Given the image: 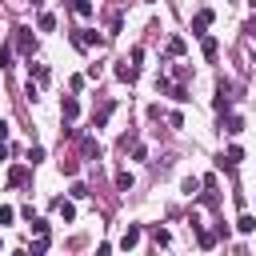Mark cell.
<instances>
[{
	"label": "cell",
	"instance_id": "cell-9",
	"mask_svg": "<svg viewBox=\"0 0 256 256\" xmlns=\"http://www.w3.org/2000/svg\"><path fill=\"white\" fill-rule=\"evenodd\" d=\"M68 8H72L76 16H92V0H68Z\"/></svg>",
	"mask_w": 256,
	"mask_h": 256
},
{
	"label": "cell",
	"instance_id": "cell-6",
	"mask_svg": "<svg viewBox=\"0 0 256 256\" xmlns=\"http://www.w3.org/2000/svg\"><path fill=\"white\" fill-rule=\"evenodd\" d=\"M8 184H12V188H20V184H28V164H16V168L8 172Z\"/></svg>",
	"mask_w": 256,
	"mask_h": 256
},
{
	"label": "cell",
	"instance_id": "cell-24",
	"mask_svg": "<svg viewBox=\"0 0 256 256\" xmlns=\"http://www.w3.org/2000/svg\"><path fill=\"white\" fill-rule=\"evenodd\" d=\"M8 132H12V124H8V120H0V140H8Z\"/></svg>",
	"mask_w": 256,
	"mask_h": 256
},
{
	"label": "cell",
	"instance_id": "cell-4",
	"mask_svg": "<svg viewBox=\"0 0 256 256\" xmlns=\"http://www.w3.org/2000/svg\"><path fill=\"white\" fill-rule=\"evenodd\" d=\"M240 160H244V152H240V148H236V144H232V148H228V152H224V156H220V160H216V164H220V168H236V164H240Z\"/></svg>",
	"mask_w": 256,
	"mask_h": 256
},
{
	"label": "cell",
	"instance_id": "cell-15",
	"mask_svg": "<svg viewBox=\"0 0 256 256\" xmlns=\"http://www.w3.org/2000/svg\"><path fill=\"white\" fill-rule=\"evenodd\" d=\"M116 188L128 192V188H132V172H116Z\"/></svg>",
	"mask_w": 256,
	"mask_h": 256
},
{
	"label": "cell",
	"instance_id": "cell-19",
	"mask_svg": "<svg viewBox=\"0 0 256 256\" xmlns=\"http://www.w3.org/2000/svg\"><path fill=\"white\" fill-rule=\"evenodd\" d=\"M12 64V44H0V68Z\"/></svg>",
	"mask_w": 256,
	"mask_h": 256
},
{
	"label": "cell",
	"instance_id": "cell-22",
	"mask_svg": "<svg viewBox=\"0 0 256 256\" xmlns=\"http://www.w3.org/2000/svg\"><path fill=\"white\" fill-rule=\"evenodd\" d=\"M196 240H200V248H212V244H216V236H212V232H196Z\"/></svg>",
	"mask_w": 256,
	"mask_h": 256
},
{
	"label": "cell",
	"instance_id": "cell-20",
	"mask_svg": "<svg viewBox=\"0 0 256 256\" xmlns=\"http://www.w3.org/2000/svg\"><path fill=\"white\" fill-rule=\"evenodd\" d=\"M68 196H72V200H84V196H88V184H72V192H68Z\"/></svg>",
	"mask_w": 256,
	"mask_h": 256
},
{
	"label": "cell",
	"instance_id": "cell-13",
	"mask_svg": "<svg viewBox=\"0 0 256 256\" xmlns=\"http://www.w3.org/2000/svg\"><path fill=\"white\" fill-rule=\"evenodd\" d=\"M224 132H232V136L244 132V120H240V116H228V120H224Z\"/></svg>",
	"mask_w": 256,
	"mask_h": 256
},
{
	"label": "cell",
	"instance_id": "cell-7",
	"mask_svg": "<svg viewBox=\"0 0 256 256\" xmlns=\"http://www.w3.org/2000/svg\"><path fill=\"white\" fill-rule=\"evenodd\" d=\"M136 244H140V228H136V224H128V228H124V236H120V248H136Z\"/></svg>",
	"mask_w": 256,
	"mask_h": 256
},
{
	"label": "cell",
	"instance_id": "cell-18",
	"mask_svg": "<svg viewBox=\"0 0 256 256\" xmlns=\"http://www.w3.org/2000/svg\"><path fill=\"white\" fill-rule=\"evenodd\" d=\"M60 172H64V176H76L80 164H76V160H60Z\"/></svg>",
	"mask_w": 256,
	"mask_h": 256
},
{
	"label": "cell",
	"instance_id": "cell-17",
	"mask_svg": "<svg viewBox=\"0 0 256 256\" xmlns=\"http://www.w3.org/2000/svg\"><path fill=\"white\" fill-rule=\"evenodd\" d=\"M40 160H44V148L32 144V148H28V164H40Z\"/></svg>",
	"mask_w": 256,
	"mask_h": 256
},
{
	"label": "cell",
	"instance_id": "cell-12",
	"mask_svg": "<svg viewBox=\"0 0 256 256\" xmlns=\"http://www.w3.org/2000/svg\"><path fill=\"white\" fill-rule=\"evenodd\" d=\"M216 52H220V44H216V36H204V56H208V60H216Z\"/></svg>",
	"mask_w": 256,
	"mask_h": 256
},
{
	"label": "cell",
	"instance_id": "cell-2",
	"mask_svg": "<svg viewBox=\"0 0 256 256\" xmlns=\"http://www.w3.org/2000/svg\"><path fill=\"white\" fill-rule=\"evenodd\" d=\"M212 24V8H200L196 20H192V36H204V28Z\"/></svg>",
	"mask_w": 256,
	"mask_h": 256
},
{
	"label": "cell",
	"instance_id": "cell-10",
	"mask_svg": "<svg viewBox=\"0 0 256 256\" xmlns=\"http://www.w3.org/2000/svg\"><path fill=\"white\" fill-rule=\"evenodd\" d=\"M184 48H188L184 36H172V40H168V56H184Z\"/></svg>",
	"mask_w": 256,
	"mask_h": 256
},
{
	"label": "cell",
	"instance_id": "cell-1",
	"mask_svg": "<svg viewBox=\"0 0 256 256\" xmlns=\"http://www.w3.org/2000/svg\"><path fill=\"white\" fill-rule=\"evenodd\" d=\"M12 44H16V48H20L24 56H32V52H36V40H32V32H28V28H16V36H12Z\"/></svg>",
	"mask_w": 256,
	"mask_h": 256
},
{
	"label": "cell",
	"instance_id": "cell-23",
	"mask_svg": "<svg viewBox=\"0 0 256 256\" xmlns=\"http://www.w3.org/2000/svg\"><path fill=\"white\" fill-rule=\"evenodd\" d=\"M12 216H16V212H12L8 204H4V208H0V224H12Z\"/></svg>",
	"mask_w": 256,
	"mask_h": 256
},
{
	"label": "cell",
	"instance_id": "cell-25",
	"mask_svg": "<svg viewBox=\"0 0 256 256\" xmlns=\"http://www.w3.org/2000/svg\"><path fill=\"white\" fill-rule=\"evenodd\" d=\"M248 32H252V36H256V20H248Z\"/></svg>",
	"mask_w": 256,
	"mask_h": 256
},
{
	"label": "cell",
	"instance_id": "cell-8",
	"mask_svg": "<svg viewBox=\"0 0 256 256\" xmlns=\"http://www.w3.org/2000/svg\"><path fill=\"white\" fill-rule=\"evenodd\" d=\"M52 208H56V212H60L64 220H76V208H72V204H68L64 196H56V200H52Z\"/></svg>",
	"mask_w": 256,
	"mask_h": 256
},
{
	"label": "cell",
	"instance_id": "cell-3",
	"mask_svg": "<svg viewBox=\"0 0 256 256\" xmlns=\"http://www.w3.org/2000/svg\"><path fill=\"white\" fill-rule=\"evenodd\" d=\"M116 76H120L124 84H132V80L140 76V68H136V64H128V60H120V64H116Z\"/></svg>",
	"mask_w": 256,
	"mask_h": 256
},
{
	"label": "cell",
	"instance_id": "cell-26",
	"mask_svg": "<svg viewBox=\"0 0 256 256\" xmlns=\"http://www.w3.org/2000/svg\"><path fill=\"white\" fill-rule=\"evenodd\" d=\"M0 244H4V240H0Z\"/></svg>",
	"mask_w": 256,
	"mask_h": 256
},
{
	"label": "cell",
	"instance_id": "cell-21",
	"mask_svg": "<svg viewBox=\"0 0 256 256\" xmlns=\"http://www.w3.org/2000/svg\"><path fill=\"white\" fill-rule=\"evenodd\" d=\"M152 240H156V244H160V248H164V244H168V240H172V236H168V232H164V228H152Z\"/></svg>",
	"mask_w": 256,
	"mask_h": 256
},
{
	"label": "cell",
	"instance_id": "cell-5",
	"mask_svg": "<svg viewBox=\"0 0 256 256\" xmlns=\"http://www.w3.org/2000/svg\"><path fill=\"white\" fill-rule=\"evenodd\" d=\"M60 116H64V120H76V116H80V104H76L72 96H64V100H60Z\"/></svg>",
	"mask_w": 256,
	"mask_h": 256
},
{
	"label": "cell",
	"instance_id": "cell-14",
	"mask_svg": "<svg viewBox=\"0 0 256 256\" xmlns=\"http://www.w3.org/2000/svg\"><path fill=\"white\" fill-rule=\"evenodd\" d=\"M28 68H32V80H36V84L48 80V68H44V64H28Z\"/></svg>",
	"mask_w": 256,
	"mask_h": 256
},
{
	"label": "cell",
	"instance_id": "cell-16",
	"mask_svg": "<svg viewBox=\"0 0 256 256\" xmlns=\"http://www.w3.org/2000/svg\"><path fill=\"white\" fill-rule=\"evenodd\" d=\"M236 228H240V232H252V228H256V220H252L248 212H240V220H236Z\"/></svg>",
	"mask_w": 256,
	"mask_h": 256
},
{
	"label": "cell",
	"instance_id": "cell-11",
	"mask_svg": "<svg viewBox=\"0 0 256 256\" xmlns=\"http://www.w3.org/2000/svg\"><path fill=\"white\" fill-rule=\"evenodd\" d=\"M36 24H40V32H52V28H56V16H52V12H40Z\"/></svg>",
	"mask_w": 256,
	"mask_h": 256
}]
</instances>
